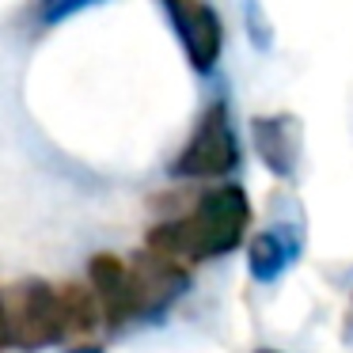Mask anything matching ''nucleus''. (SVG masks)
<instances>
[{"label": "nucleus", "instance_id": "f257e3e1", "mask_svg": "<svg viewBox=\"0 0 353 353\" xmlns=\"http://www.w3.org/2000/svg\"><path fill=\"white\" fill-rule=\"evenodd\" d=\"M251 224V198L243 186L221 183L198 198V205L179 221L148 228V251L171 262H205L236 251Z\"/></svg>", "mask_w": 353, "mask_h": 353}, {"label": "nucleus", "instance_id": "f03ea898", "mask_svg": "<svg viewBox=\"0 0 353 353\" xmlns=\"http://www.w3.org/2000/svg\"><path fill=\"white\" fill-rule=\"evenodd\" d=\"M239 163V141L232 130V118L224 99L209 103L205 114L198 118V130L183 145V152L171 160L175 179H224Z\"/></svg>", "mask_w": 353, "mask_h": 353}, {"label": "nucleus", "instance_id": "7ed1b4c3", "mask_svg": "<svg viewBox=\"0 0 353 353\" xmlns=\"http://www.w3.org/2000/svg\"><path fill=\"white\" fill-rule=\"evenodd\" d=\"M4 315H8V338L23 350H46L65 338L61 296L54 285L39 281V277L12 285L4 296Z\"/></svg>", "mask_w": 353, "mask_h": 353}, {"label": "nucleus", "instance_id": "20e7f679", "mask_svg": "<svg viewBox=\"0 0 353 353\" xmlns=\"http://www.w3.org/2000/svg\"><path fill=\"white\" fill-rule=\"evenodd\" d=\"M130 285H133V315H156L190 289V274L179 262L148 251L130 262Z\"/></svg>", "mask_w": 353, "mask_h": 353}, {"label": "nucleus", "instance_id": "39448f33", "mask_svg": "<svg viewBox=\"0 0 353 353\" xmlns=\"http://www.w3.org/2000/svg\"><path fill=\"white\" fill-rule=\"evenodd\" d=\"M163 12L175 23V34L183 42L186 57H190V69L213 72L216 57H221V46H224L221 16L209 4H194V0H171V4H163Z\"/></svg>", "mask_w": 353, "mask_h": 353}, {"label": "nucleus", "instance_id": "423d86ee", "mask_svg": "<svg viewBox=\"0 0 353 353\" xmlns=\"http://www.w3.org/2000/svg\"><path fill=\"white\" fill-rule=\"evenodd\" d=\"M88 281H92V296L99 304V315L107 327H122L133 319V285H130V262L118 254H95L88 262Z\"/></svg>", "mask_w": 353, "mask_h": 353}, {"label": "nucleus", "instance_id": "0eeeda50", "mask_svg": "<svg viewBox=\"0 0 353 353\" xmlns=\"http://www.w3.org/2000/svg\"><path fill=\"white\" fill-rule=\"evenodd\" d=\"M251 137L254 148L262 152L266 168L281 179H292L300 160V125L289 114H274V118H254L251 122Z\"/></svg>", "mask_w": 353, "mask_h": 353}, {"label": "nucleus", "instance_id": "6e6552de", "mask_svg": "<svg viewBox=\"0 0 353 353\" xmlns=\"http://www.w3.org/2000/svg\"><path fill=\"white\" fill-rule=\"evenodd\" d=\"M300 254V236L285 224L266 228L247 243V270L254 281H277Z\"/></svg>", "mask_w": 353, "mask_h": 353}, {"label": "nucleus", "instance_id": "1a4fd4ad", "mask_svg": "<svg viewBox=\"0 0 353 353\" xmlns=\"http://www.w3.org/2000/svg\"><path fill=\"white\" fill-rule=\"evenodd\" d=\"M57 296H61V315H65V338L92 334L95 323H99V304H95L92 289L65 285V289H57Z\"/></svg>", "mask_w": 353, "mask_h": 353}, {"label": "nucleus", "instance_id": "9d476101", "mask_svg": "<svg viewBox=\"0 0 353 353\" xmlns=\"http://www.w3.org/2000/svg\"><path fill=\"white\" fill-rule=\"evenodd\" d=\"M12 338H8V315H4V296H0V350L8 345Z\"/></svg>", "mask_w": 353, "mask_h": 353}, {"label": "nucleus", "instance_id": "9b49d317", "mask_svg": "<svg viewBox=\"0 0 353 353\" xmlns=\"http://www.w3.org/2000/svg\"><path fill=\"white\" fill-rule=\"evenodd\" d=\"M345 334L353 338V304H350V319H345Z\"/></svg>", "mask_w": 353, "mask_h": 353}, {"label": "nucleus", "instance_id": "f8f14e48", "mask_svg": "<svg viewBox=\"0 0 353 353\" xmlns=\"http://www.w3.org/2000/svg\"><path fill=\"white\" fill-rule=\"evenodd\" d=\"M69 353H99V350H92V345H80V350H69Z\"/></svg>", "mask_w": 353, "mask_h": 353}, {"label": "nucleus", "instance_id": "ddd939ff", "mask_svg": "<svg viewBox=\"0 0 353 353\" xmlns=\"http://www.w3.org/2000/svg\"><path fill=\"white\" fill-rule=\"evenodd\" d=\"M254 353H277V350H254Z\"/></svg>", "mask_w": 353, "mask_h": 353}]
</instances>
